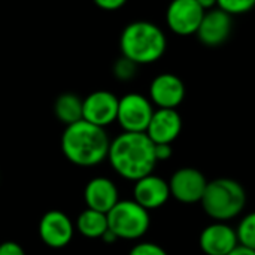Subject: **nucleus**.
I'll return each mask as SVG.
<instances>
[{
  "instance_id": "nucleus-14",
  "label": "nucleus",
  "mask_w": 255,
  "mask_h": 255,
  "mask_svg": "<svg viewBox=\"0 0 255 255\" xmlns=\"http://www.w3.org/2000/svg\"><path fill=\"white\" fill-rule=\"evenodd\" d=\"M169 182L163 178L151 173L134 182L133 187V200L139 203L146 211H154L166 205L170 199Z\"/></svg>"
},
{
  "instance_id": "nucleus-18",
  "label": "nucleus",
  "mask_w": 255,
  "mask_h": 255,
  "mask_svg": "<svg viewBox=\"0 0 255 255\" xmlns=\"http://www.w3.org/2000/svg\"><path fill=\"white\" fill-rule=\"evenodd\" d=\"M82 99L78 97L73 93H64L55 99L54 103V114L58 121H61L66 126L75 124L81 120L82 117Z\"/></svg>"
},
{
  "instance_id": "nucleus-26",
  "label": "nucleus",
  "mask_w": 255,
  "mask_h": 255,
  "mask_svg": "<svg viewBox=\"0 0 255 255\" xmlns=\"http://www.w3.org/2000/svg\"><path fill=\"white\" fill-rule=\"evenodd\" d=\"M197 3L202 6V9H203L205 12L218 7V0H197Z\"/></svg>"
},
{
  "instance_id": "nucleus-21",
  "label": "nucleus",
  "mask_w": 255,
  "mask_h": 255,
  "mask_svg": "<svg viewBox=\"0 0 255 255\" xmlns=\"http://www.w3.org/2000/svg\"><path fill=\"white\" fill-rule=\"evenodd\" d=\"M255 6V0H218V7L233 15H242L250 12Z\"/></svg>"
},
{
  "instance_id": "nucleus-5",
  "label": "nucleus",
  "mask_w": 255,
  "mask_h": 255,
  "mask_svg": "<svg viewBox=\"0 0 255 255\" xmlns=\"http://www.w3.org/2000/svg\"><path fill=\"white\" fill-rule=\"evenodd\" d=\"M109 230L118 239L136 241L146 235L151 226L149 211L134 200H120L108 214Z\"/></svg>"
},
{
  "instance_id": "nucleus-20",
  "label": "nucleus",
  "mask_w": 255,
  "mask_h": 255,
  "mask_svg": "<svg viewBox=\"0 0 255 255\" xmlns=\"http://www.w3.org/2000/svg\"><path fill=\"white\" fill-rule=\"evenodd\" d=\"M137 66L139 64H136L134 61H131V60H128L127 57H121V58H118L117 61H115V64H114V75H115V78L117 79H120V81H130V79H133L134 76H136V73H137Z\"/></svg>"
},
{
  "instance_id": "nucleus-11",
  "label": "nucleus",
  "mask_w": 255,
  "mask_h": 255,
  "mask_svg": "<svg viewBox=\"0 0 255 255\" xmlns=\"http://www.w3.org/2000/svg\"><path fill=\"white\" fill-rule=\"evenodd\" d=\"M185 99V84L173 73L155 76L149 85V100L158 109H176Z\"/></svg>"
},
{
  "instance_id": "nucleus-1",
  "label": "nucleus",
  "mask_w": 255,
  "mask_h": 255,
  "mask_svg": "<svg viewBox=\"0 0 255 255\" xmlns=\"http://www.w3.org/2000/svg\"><path fill=\"white\" fill-rule=\"evenodd\" d=\"M154 148L146 133L123 131L111 140L108 160L121 178L136 182L152 173L157 164Z\"/></svg>"
},
{
  "instance_id": "nucleus-15",
  "label": "nucleus",
  "mask_w": 255,
  "mask_h": 255,
  "mask_svg": "<svg viewBox=\"0 0 255 255\" xmlns=\"http://www.w3.org/2000/svg\"><path fill=\"white\" fill-rule=\"evenodd\" d=\"M182 131V118L176 109H157L151 118L146 134L154 145H172Z\"/></svg>"
},
{
  "instance_id": "nucleus-23",
  "label": "nucleus",
  "mask_w": 255,
  "mask_h": 255,
  "mask_svg": "<svg viewBox=\"0 0 255 255\" xmlns=\"http://www.w3.org/2000/svg\"><path fill=\"white\" fill-rule=\"evenodd\" d=\"M0 255H25V251L18 242L6 241L0 244Z\"/></svg>"
},
{
  "instance_id": "nucleus-10",
  "label": "nucleus",
  "mask_w": 255,
  "mask_h": 255,
  "mask_svg": "<svg viewBox=\"0 0 255 255\" xmlns=\"http://www.w3.org/2000/svg\"><path fill=\"white\" fill-rule=\"evenodd\" d=\"M120 99L106 90L93 91L82 102V117L85 121L102 128L117 121Z\"/></svg>"
},
{
  "instance_id": "nucleus-7",
  "label": "nucleus",
  "mask_w": 255,
  "mask_h": 255,
  "mask_svg": "<svg viewBox=\"0 0 255 255\" xmlns=\"http://www.w3.org/2000/svg\"><path fill=\"white\" fill-rule=\"evenodd\" d=\"M205 16L197 0H172L166 10L167 27L178 36L196 34Z\"/></svg>"
},
{
  "instance_id": "nucleus-22",
  "label": "nucleus",
  "mask_w": 255,
  "mask_h": 255,
  "mask_svg": "<svg viewBox=\"0 0 255 255\" xmlns=\"http://www.w3.org/2000/svg\"><path fill=\"white\" fill-rule=\"evenodd\" d=\"M128 255H167V253L164 251V248L154 242H142L134 245Z\"/></svg>"
},
{
  "instance_id": "nucleus-3",
  "label": "nucleus",
  "mask_w": 255,
  "mask_h": 255,
  "mask_svg": "<svg viewBox=\"0 0 255 255\" xmlns=\"http://www.w3.org/2000/svg\"><path fill=\"white\" fill-rule=\"evenodd\" d=\"M167 40L163 30L151 21H133L124 27L120 48L124 57L136 64L158 61L166 52Z\"/></svg>"
},
{
  "instance_id": "nucleus-6",
  "label": "nucleus",
  "mask_w": 255,
  "mask_h": 255,
  "mask_svg": "<svg viewBox=\"0 0 255 255\" xmlns=\"http://www.w3.org/2000/svg\"><path fill=\"white\" fill-rule=\"evenodd\" d=\"M152 115V102L143 94L128 93L120 99L117 123L124 131L146 133Z\"/></svg>"
},
{
  "instance_id": "nucleus-17",
  "label": "nucleus",
  "mask_w": 255,
  "mask_h": 255,
  "mask_svg": "<svg viewBox=\"0 0 255 255\" xmlns=\"http://www.w3.org/2000/svg\"><path fill=\"white\" fill-rule=\"evenodd\" d=\"M75 229L87 239H102V236L109 230L108 215L87 208L78 215Z\"/></svg>"
},
{
  "instance_id": "nucleus-25",
  "label": "nucleus",
  "mask_w": 255,
  "mask_h": 255,
  "mask_svg": "<svg viewBox=\"0 0 255 255\" xmlns=\"http://www.w3.org/2000/svg\"><path fill=\"white\" fill-rule=\"evenodd\" d=\"M93 1L96 3V6H99L103 10H117L127 3V0H93Z\"/></svg>"
},
{
  "instance_id": "nucleus-12",
  "label": "nucleus",
  "mask_w": 255,
  "mask_h": 255,
  "mask_svg": "<svg viewBox=\"0 0 255 255\" xmlns=\"http://www.w3.org/2000/svg\"><path fill=\"white\" fill-rule=\"evenodd\" d=\"M199 245L206 255H229L239 247L236 230L227 223L215 221L206 226L199 238Z\"/></svg>"
},
{
  "instance_id": "nucleus-13",
  "label": "nucleus",
  "mask_w": 255,
  "mask_h": 255,
  "mask_svg": "<svg viewBox=\"0 0 255 255\" xmlns=\"http://www.w3.org/2000/svg\"><path fill=\"white\" fill-rule=\"evenodd\" d=\"M232 30H233L232 15L220 7H215L205 12V16L196 34L205 46L215 48L223 45L230 37Z\"/></svg>"
},
{
  "instance_id": "nucleus-8",
  "label": "nucleus",
  "mask_w": 255,
  "mask_h": 255,
  "mask_svg": "<svg viewBox=\"0 0 255 255\" xmlns=\"http://www.w3.org/2000/svg\"><path fill=\"white\" fill-rule=\"evenodd\" d=\"M169 187L170 196L175 200L185 205H193L200 203L208 187V179L194 167H182L170 176Z\"/></svg>"
},
{
  "instance_id": "nucleus-4",
  "label": "nucleus",
  "mask_w": 255,
  "mask_h": 255,
  "mask_svg": "<svg viewBox=\"0 0 255 255\" xmlns=\"http://www.w3.org/2000/svg\"><path fill=\"white\" fill-rule=\"evenodd\" d=\"M200 205L205 214L214 221L229 223L242 214L247 205V191L235 179L218 178L208 182Z\"/></svg>"
},
{
  "instance_id": "nucleus-2",
  "label": "nucleus",
  "mask_w": 255,
  "mask_h": 255,
  "mask_svg": "<svg viewBox=\"0 0 255 255\" xmlns=\"http://www.w3.org/2000/svg\"><path fill=\"white\" fill-rule=\"evenodd\" d=\"M109 146L106 130L85 120L66 126L61 134L63 155L79 167H94L108 160Z\"/></svg>"
},
{
  "instance_id": "nucleus-24",
  "label": "nucleus",
  "mask_w": 255,
  "mask_h": 255,
  "mask_svg": "<svg viewBox=\"0 0 255 255\" xmlns=\"http://www.w3.org/2000/svg\"><path fill=\"white\" fill-rule=\"evenodd\" d=\"M154 154H155V160H157V163H158V161H167V160L173 155L172 145H166V143L155 145V148H154Z\"/></svg>"
},
{
  "instance_id": "nucleus-19",
  "label": "nucleus",
  "mask_w": 255,
  "mask_h": 255,
  "mask_svg": "<svg viewBox=\"0 0 255 255\" xmlns=\"http://www.w3.org/2000/svg\"><path fill=\"white\" fill-rule=\"evenodd\" d=\"M236 233H238L239 245L255 251V212H251L244 217V220L239 223L236 229Z\"/></svg>"
},
{
  "instance_id": "nucleus-27",
  "label": "nucleus",
  "mask_w": 255,
  "mask_h": 255,
  "mask_svg": "<svg viewBox=\"0 0 255 255\" xmlns=\"http://www.w3.org/2000/svg\"><path fill=\"white\" fill-rule=\"evenodd\" d=\"M229 255H255L254 250H250V248H245L242 245H239L238 248H235Z\"/></svg>"
},
{
  "instance_id": "nucleus-9",
  "label": "nucleus",
  "mask_w": 255,
  "mask_h": 255,
  "mask_svg": "<svg viewBox=\"0 0 255 255\" xmlns=\"http://www.w3.org/2000/svg\"><path fill=\"white\" fill-rule=\"evenodd\" d=\"M76 229L73 221L61 211L52 209L42 215L39 221V238L40 241L54 250L67 247L75 235Z\"/></svg>"
},
{
  "instance_id": "nucleus-16",
  "label": "nucleus",
  "mask_w": 255,
  "mask_h": 255,
  "mask_svg": "<svg viewBox=\"0 0 255 255\" xmlns=\"http://www.w3.org/2000/svg\"><path fill=\"white\" fill-rule=\"evenodd\" d=\"M84 202L88 209L108 214L120 202V193L114 181L105 176H96L84 188Z\"/></svg>"
},
{
  "instance_id": "nucleus-28",
  "label": "nucleus",
  "mask_w": 255,
  "mask_h": 255,
  "mask_svg": "<svg viewBox=\"0 0 255 255\" xmlns=\"http://www.w3.org/2000/svg\"><path fill=\"white\" fill-rule=\"evenodd\" d=\"M102 241H103L105 244H108V245H112V244H115V242H117V241H120V239L117 238V235H115L114 232L108 230V232L102 236Z\"/></svg>"
}]
</instances>
